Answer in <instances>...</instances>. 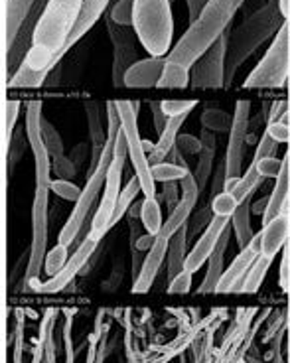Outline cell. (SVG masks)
Wrapping results in <instances>:
<instances>
[{
  "label": "cell",
  "instance_id": "6da1fadb",
  "mask_svg": "<svg viewBox=\"0 0 290 363\" xmlns=\"http://www.w3.org/2000/svg\"><path fill=\"white\" fill-rule=\"evenodd\" d=\"M83 0H48L42 18L38 22L34 44L18 73L9 82L10 89H36L48 79L55 67V55L64 50L79 18Z\"/></svg>",
  "mask_w": 290,
  "mask_h": 363
},
{
  "label": "cell",
  "instance_id": "7a4b0ae2",
  "mask_svg": "<svg viewBox=\"0 0 290 363\" xmlns=\"http://www.w3.org/2000/svg\"><path fill=\"white\" fill-rule=\"evenodd\" d=\"M243 2L245 0H209L200 18L190 24L166 60L191 69V65L225 34Z\"/></svg>",
  "mask_w": 290,
  "mask_h": 363
},
{
  "label": "cell",
  "instance_id": "3957f363",
  "mask_svg": "<svg viewBox=\"0 0 290 363\" xmlns=\"http://www.w3.org/2000/svg\"><path fill=\"white\" fill-rule=\"evenodd\" d=\"M282 14L279 9V0H269L264 9L257 10L249 18L237 26L229 34V44H227V60H225V85L235 72L241 67L249 55L253 54L264 40H269L272 34H277L284 22H281Z\"/></svg>",
  "mask_w": 290,
  "mask_h": 363
},
{
  "label": "cell",
  "instance_id": "277c9868",
  "mask_svg": "<svg viewBox=\"0 0 290 363\" xmlns=\"http://www.w3.org/2000/svg\"><path fill=\"white\" fill-rule=\"evenodd\" d=\"M133 30L152 57L170 54L174 38L172 4L168 0H135Z\"/></svg>",
  "mask_w": 290,
  "mask_h": 363
},
{
  "label": "cell",
  "instance_id": "5b68a950",
  "mask_svg": "<svg viewBox=\"0 0 290 363\" xmlns=\"http://www.w3.org/2000/svg\"><path fill=\"white\" fill-rule=\"evenodd\" d=\"M115 138L117 136H107V145L103 148V155L99 158V164L95 166V170L91 172V176L87 178V184L83 188L82 198L77 200L75 208H73L72 216L65 221L64 229L60 231V241L65 247H72L73 241L77 239V235L82 233L83 225L89 221V213L95 201L99 198L101 188L105 186L107 182V174H109V166L113 162V152H115Z\"/></svg>",
  "mask_w": 290,
  "mask_h": 363
},
{
  "label": "cell",
  "instance_id": "8992f818",
  "mask_svg": "<svg viewBox=\"0 0 290 363\" xmlns=\"http://www.w3.org/2000/svg\"><path fill=\"white\" fill-rule=\"evenodd\" d=\"M290 75V24L284 22L274 34L263 60L247 77L245 89H279Z\"/></svg>",
  "mask_w": 290,
  "mask_h": 363
},
{
  "label": "cell",
  "instance_id": "52a82bcc",
  "mask_svg": "<svg viewBox=\"0 0 290 363\" xmlns=\"http://www.w3.org/2000/svg\"><path fill=\"white\" fill-rule=\"evenodd\" d=\"M127 136H125L123 128H121L117 138H115V152H113V162H111L107 182H105V194L101 198L99 208H97V211L91 218L89 235L93 239H97V241H101L111 231V221H113L118 196H121V176H123V168H125V162H127Z\"/></svg>",
  "mask_w": 290,
  "mask_h": 363
},
{
  "label": "cell",
  "instance_id": "ba28073f",
  "mask_svg": "<svg viewBox=\"0 0 290 363\" xmlns=\"http://www.w3.org/2000/svg\"><path fill=\"white\" fill-rule=\"evenodd\" d=\"M117 109L121 115V123H123V133L127 136L128 158L135 166V176L140 180L145 198H156L152 164L146 158L140 130H138V118H136L140 105H138V101H117Z\"/></svg>",
  "mask_w": 290,
  "mask_h": 363
},
{
  "label": "cell",
  "instance_id": "9c48e42d",
  "mask_svg": "<svg viewBox=\"0 0 290 363\" xmlns=\"http://www.w3.org/2000/svg\"><path fill=\"white\" fill-rule=\"evenodd\" d=\"M48 194L50 188L36 186L34 203H32V245H30L26 272L22 281L24 291H30V286L40 281L45 255H48Z\"/></svg>",
  "mask_w": 290,
  "mask_h": 363
},
{
  "label": "cell",
  "instance_id": "30bf717a",
  "mask_svg": "<svg viewBox=\"0 0 290 363\" xmlns=\"http://www.w3.org/2000/svg\"><path fill=\"white\" fill-rule=\"evenodd\" d=\"M229 34H223L201 55L190 69V85L196 89H221L225 87V60Z\"/></svg>",
  "mask_w": 290,
  "mask_h": 363
},
{
  "label": "cell",
  "instance_id": "8fae6325",
  "mask_svg": "<svg viewBox=\"0 0 290 363\" xmlns=\"http://www.w3.org/2000/svg\"><path fill=\"white\" fill-rule=\"evenodd\" d=\"M26 140L32 156H34V170H36V186L50 188L52 184V156L42 138V103L34 101L26 109Z\"/></svg>",
  "mask_w": 290,
  "mask_h": 363
},
{
  "label": "cell",
  "instance_id": "7c38bea8",
  "mask_svg": "<svg viewBox=\"0 0 290 363\" xmlns=\"http://www.w3.org/2000/svg\"><path fill=\"white\" fill-rule=\"evenodd\" d=\"M99 245L97 239H93L91 235L85 237L82 245L77 247L73 255L69 257V261L65 263L62 271L57 272L55 277L48 279V281H36L30 286V292H40V294H57V292L65 291L73 282L75 277H79L85 269V264L89 263L91 255L95 253V249Z\"/></svg>",
  "mask_w": 290,
  "mask_h": 363
},
{
  "label": "cell",
  "instance_id": "4fadbf2b",
  "mask_svg": "<svg viewBox=\"0 0 290 363\" xmlns=\"http://www.w3.org/2000/svg\"><path fill=\"white\" fill-rule=\"evenodd\" d=\"M107 30L113 40L115 55H113V85L115 87H125V75L130 69V65L138 62V52L135 48L136 34L130 32V26H121L115 24L111 16H107Z\"/></svg>",
  "mask_w": 290,
  "mask_h": 363
},
{
  "label": "cell",
  "instance_id": "5bb4252c",
  "mask_svg": "<svg viewBox=\"0 0 290 363\" xmlns=\"http://www.w3.org/2000/svg\"><path fill=\"white\" fill-rule=\"evenodd\" d=\"M45 6H48V0H36V4L32 6L30 14L22 22V26H20L18 36L14 40V44L10 45L9 50L4 52L6 54V77H10V79L18 73L22 64L26 62L28 54L32 50V44H34V34H36L38 22L42 18Z\"/></svg>",
  "mask_w": 290,
  "mask_h": 363
},
{
  "label": "cell",
  "instance_id": "9a60e30c",
  "mask_svg": "<svg viewBox=\"0 0 290 363\" xmlns=\"http://www.w3.org/2000/svg\"><path fill=\"white\" fill-rule=\"evenodd\" d=\"M249 113H251L249 101H237L233 125H231L229 140H227L225 160H223V164H225V180L227 178H241L243 145H245L247 128H249Z\"/></svg>",
  "mask_w": 290,
  "mask_h": 363
},
{
  "label": "cell",
  "instance_id": "2e32d148",
  "mask_svg": "<svg viewBox=\"0 0 290 363\" xmlns=\"http://www.w3.org/2000/svg\"><path fill=\"white\" fill-rule=\"evenodd\" d=\"M259 255H261V233H257L253 241L245 249H241L239 255L231 261V264L227 267L221 277V282H219L218 294H243L247 274Z\"/></svg>",
  "mask_w": 290,
  "mask_h": 363
},
{
  "label": "cell",
  "instance_id": "e0dca14e",
  "mask_svg": "<svg viewBox=\"0 0 290 363\" xmlns=\"http://www.w3.org/2000/svg\"><path fill=\"white\" fill-rule=\"evenodd\" d=\"M229 218H219V216H211L209 219L208 227H206V231L201 233V237L198 239V243L194 245L188 257H186V264H184V271L188 272H198L203 267V264H208L209 257L211 253L216 251V247L219 243V237L221 233L225 231V227L229 225Z\"/></svg>",
  "mask_w": 290,
  "mask_h": 363
},
{
  "label": "cell",
  "instance_id": "ac0fdd59",
  "mask_svg": "<svg viewBox=\"0 0 290 363\" xmlns=\"http://www.w3.org/2000/svg\"><path fill=\"white\" fill-rule=\"evenodd\" d=\"M168 243H170V239H166V237L162 235L156 237V243L152 245V249L146 253L143 271H140L138 279H136V281L133 282V286H130V292H133V294H146V292L155 286V281L156 277H158V272H160V267H162V263L166 261Z\"/></svg>",
  "mask_w": 290,
  "mask_h": 363
},
{
  "label": "cell",
  "instance_id": "d6986e66",
  "mask_svg": "<svg viewBox=\"0 0 290 363\" xmlns=\"http://www.w3.org/2000/svg\"><path fill=\"white\" fill-rule=\"evenodd\" d=\"M166 57H146L138 60L125 75V87L128 89H150L158 87L162 77Z\"/></svg>",
  "mask_w": 290,
  "mask_h": 363
},
{
  "label": "cell",
  "instance_id": "ffe728a7",
  "mask_svg": "<svg viewBox=\"0 0 290 363\" xmlns=\"http://www.w3.org/2000/svg\"><path fill=\"white\" fill-rule=\"evenodd\" d=\"M290 239V206L286 203L279 218L263 225L261 231V255L274 259L281 249H284Z\"/></svg>",
  "mask_w": 290,
  "mask_h": 363
},
{
  "label": "cell",
  "instance_id": "44dd1931",
  "mask_svg": "<svg viewBox=\"0 0 290 363\" xmlns=\"http://www.w3.org/2000/svg\"><path fill=\"white\" fill-rule=\"evenodd\" d=\"M229 237H231V223L225 227V231L219 237V243L216 247V251L211 253L208 261V269H206V277L198 286L200 294H218V286L221 282V277L225 272V251L227 243H229Z\"/></svg>",
  "mask_w": 290,
  "mask_h": 363
},
{
  "label": "cell",
  "instance_id": "7402d4cb",
  "mask_svg": "<svg viewBox=\"0 0 290 363\" xmlns=\"http://www.w3.org/2000/svg\"><path fill=\"white\" fill-rule=\"evenodd\" d=\"M290 196V150L282 158V170L277 178V184L272 188V194L269 196V206L263 213V225L271 223L272 219L279 218L282 213L284 206L289 203Z\"/></svg>",
  "mask_w": 290,
  "mask_h": 363
},
{
  "label": "cell",
  "instance_id": "603a6c76",
  "mask_svg": "<svg viewBox=\"0 0 290 363\" xmlns=\"http://www.w3.org/2000/svg\"><path fill=\"white\" fill-rule=\"evenodd\" d=\"M188 229L190 225H182L172 237H170V243H168V253H166V272H164V281L166 284L170 282L184 271V264H186V241H188ZM168 289V286H166Z\"/></svg>",
  "mask_w": 290,
  "mask_h": 363
},
{
  "label": "cell",
  "instance_id": "cb8c5ba5",
  "mask_svg": "<svg viewBox=\"0 0 290 363\" xmlns=\"http://www.w3.org/2000/svg\"><path fill=\"white\" fill-rule=\"evenodd\" d=\"M34 4L36 0H4V52L14 44L20 26Z\"/></svg>",
  "mask_w": 290,
  "mask_h": 363
},
{
  "label": "cell",
  "instance_id": "d4e9b609",
  "mask_svg": "<svg viewBox=\"0 0 290 363\" xmlns=\"http://www.w3.org/2000/svg\"><path fill=\"white\" fill-rule=\"evenodd\" d=\"M87 111V121H89V138H91V166L95 170V166L99 164V158L103 155V148L107 145V135L105 128L101 125V105L99 103H85Z\"/></svg>",
  "mask_w": 290,
  "mask_h": 363
},
{
  "label": "cell",
  "instance_id": "484cf974",
  "mask_svg": "<svg viewBox=\"0 0 290 363\" xmlns=\"http://www.w3.org/2000/svg\"><path fill=\"white\" fill-rule=\"evenodd\" d=\"M201 152L200 160H198V168H196V184L200 188V194L203 191V188L208 186L209 176H211V166H213V158H216V148H218V140H216V135L203 128L201 130Z\"/></svg>",
  "mask_w": 290,
  "mask_h": 363
},
{
  "label": "cell",
  "instance_id": "4316f807",
  "mask_svg": "<svg viewBox=\"0 0 290 363\" xmlns=\"http://www.w3.org/2000/svg\"><path fill=\"white\" fill-rule=\"evenodd\" d=\"M251 198H253V194H251L245 201L239 203V208H237V211L233 213V218H231V225H233V233H235L239 251L245 249V247L253 241L255 237L253 225H251V213H253Z\"/></svg>",
  "mask_w": 290,
  "mask_h": 363
},
{
  "label": "cell",
  "instance_id": "83f0119b",
  "mask_svg": "<svg viewBox=\"0 0 290 363\" xmlns=\"http://www.w3.org/2000/svg\"><path fill=\"white\" fill-rule=\"evenodd\" d=\"M188 115H182V117H174L168 121V125L164 128V133L160 135V140L156 143L155 152H152V160L155 164L162 162V158L170 155L174 150V145H176V138L180 135V127L184 125Z\"/></svg>",
  "mask_w": 290,
  "mask_h": 363
},
{
  "label": "cell",
  "instance_id": "f1b7e54d",
  "mask_svg": "<svg viewBox=\"0 0 290 363\" xmlns=\"http://www.w3.org/2000/svg\"><path fill=\"white\" fill-rule=\"evenodd\" d=\"M190 69H186V67L172 64V62L166 60V65H164L162 77H160L158 87L160 89H184V87L190 85Z\"/></svg>",
  "mask_w": 290,
  "mask_h": 363
},
{
  "label": "cell",
  "instance_id": "f546056e",
  "mask_svg": "<svg viewBox=\"0 0 290 363\" xmlns=\"http://www.w3.org/2000/svg\"><path fill=\"white\" fill-rule=\"evenodd\" d=\"M274 259L271 257H264V255H259L257 257V261L251 267V271L247 274L245 284H243V294H257L259 289L263 286L264 279H267V274H269V269H271V264Z\"/></svg>",
  "mask_w": 290,
  "mask_h": 363
},
{
  "label": "cell",
  "instance_id": "4dcf8cb0",
  "mask_svg": "<svg viewBox=\"0 0 290 363\" xmlns=\"http://www.w3.org/2000/svg\"><path fill=\"white\" fill-rule=\"evenodd\" d=\"M140 219L145 225L146 233L158 237V233L162 231V211H160V203L156 198H145L143 200V208H140Z\"/></svg>",
  "mask_w": 290,
  "mask_h": 363
},
{
  "label": "cell",
  "instance_id": "1f68e13d",
  "mask_svg": "<svg viewBox=\"0 0 290 363\" xmlns=\"http://www.w3.org/2000/svg\"><path fill=\"white\" fill-rule=\"evenodd\" d=\"M138 191H143V186H140V180H138L136 176H133V178L127 182V186L121 190V196H118L117 201V209H115V216H113V221H111V229L117 225L118 221H121V218L127 216L130 206L135 203Z\"/></svg>",
  "mask_w": 290,
  "mask_h": 363
},
{
  "label": "cell",
  "instance_id": "d6a6232c",
  "mask_svg": "<svg viewBox=\"0 0 290 363\" xmlns=\"http://www.w3.org/2000/svg\"><path fill=\"white\" fill-rule=\"evenodd\" d=\"M67 261H69V247L57 243L52 251H48V255H45V263H44L45 277H48V279L55 277L57 272L64 269Z\"/></svg>",
  "mask_w": 290,
  "mask_h": 363
},
{
  "label": "cell",
  "instance_id": "836d02e7",
  "mask_svg": "<svg viewBox=\"0 0 290 363\" xmlns=\"http://www.w3.org/2000/svg\"><path fill=\"white\" fill-rule=\"evenodd\" d=\"M190 174L188 166H180V164L174 162H158L152 164V176L155 182H178L184 180L186 176Z\"/></svg>",
  "mask_w": 290,
  "mask_h": 363
},
{
  "label": "cell",
  "instance_id": "e575fe53",
  "mask_svg": "<svg viewBox=\"0 0 290 363\" xmlns=\"http://www.w3.org/2000/svg\"><path fill=\"white\" fill-rule=\"evenodd\" d=\"M18 111V101H6V103H4V121H2V145H4V155H9L10 143H12V130L16 127Z\"/></svg>",
  "mask_w": 290,
  "mask_h": 363
},
{
  "label": "cell",
  "instance_id": "d590c367",
  "mask_svg": "<svg viewBox=\"0 0 290 363\" xmlns=\"http://www.w3.org/2000/svg\"><path fill=\"white\" fill-rule=\"evenodd\" d=\"M261 176H259V172H257V166L255 164H251L249 168H247V172L241 176V180H239V184H237L235 191H233V196H235V200L241 203V201H245L251 194H255V190H257V186L261 184Z\"/></svg>",
  "mask_w": 290,
  "mask_h": 363
},
{
  "label": "cell",
  "instance_id": "8d00e7d4",
  "mask_svg": "<svg viewBox=\"0 0 290 363\" xmlns=\"http://www.w3.org/2000/svg\"><path fill=\"white\" fill-rule=\"evenodd\" d=\"M201 125L211 133H225V130H231L233 118L229 117L225 111L206 109L201 115Z\"/></svg>",
  "mask_w": 290,
  "mask_h": 363
},
{
  "label": "cell",
  "instance_id": "74e56055",
  "mask_svg": "<svg viewBox=\"0 0 290 363\" xmlns=\"http://www.w3.org/2000/svg\"><path fill=\"white\" fill-rule=\"evenodd\" d=\"M239 208V201L235 200V196L231 191H219L218 196L211 198V213L213 216H219V218H233V213Z\"/></svg>",
  "mask_w": 290,
  "mask_h": 363
},
{
  "label": "cell",
  "instance_id": "f35d334b",
  "mask_svg": "<svg viewBox=\"0 0 290 363\" xmlns=\"http://www.w3.org/2000/svg\"><path fill=\"white\" fill-rule=\"evenodd\" d=\"M42 138H44L45 146L50 150V156L52 158H57V156H65V146L62 136L57 133V128L48 121V118L42 117Z\"/></svg>",
  "mask_w": 290,
  "mask_h": 363
},
{
  "label": "cell",
  "instance_id": "ab89813d",
  "mask_svg": "<svg viewBox=\"0 0 290 363\" xmlns=\"http://www.w3.org/2000/svg\"><path fill=\"white\" fill-rule=\"evenodd\" d=\"M50 191L55 194L57 198H62L65 201H73V203H77V200L82 198L83 190L77 186V184H73L72 180H62V178H55L50 184Z\"/></svg>",
  "mask_w": 290,
  "mask_h": 363
},
{
  "label": "cell",
  "instance_id": "60d3db41",
  "mask_svg": "<svg viewBox=\"0 0 290 363\" xmlns=\"http://www.w3.org/2000/svg\"><path fill=\"white\" fill-rule=\"evenodd\" d=\"M133 12H135V0H117L111 9L109 16L115 24L133 26Z\"/></svg>",
  "mask_w": 290,
  "mask_h": 363
},
{
  "label": "cell",
  "instance_id": "b9f144b4",
  "mask_svg": "<svg viewBox=\"0 0 290 363\" xmlns=\"http://www.w3.org/2000/svg\"><path fill=\"white\" fill-rule=\"evenodd\" d=\"M160 105H162V111L166 113V117L174 118V117H182V115H188V113L198 105V101L172 99V101H160Z\"/></svg>",
  "mask_w": 290,
  "mask_h": 363
},
{
  "label": "cell",
  "instance_id": "7bdbcfd3",
  "mask_svg": "<svg viewBox=\"0 0 290 363\" xmlns=\"http://www.w3.org/2000/svg\"><path fill=\"white\" fill-rule=\"evenodd\" d=\"M52 172H55V176L62 180H72L77 174V164L73 162L69 156H57V158H52Z\"/></svg>",
  "mask_w": 290,
  "mask_h": 363
},
{
  "label": "cell",
  "instance_id": "ee69618b",
  "mask_svg": "<svg viewBox=\"0 0 290 363\" xmlns=\"http://www.w3.org/2000/svg\"><path fill=\"white\" fill-rule=\"evenodd\" d=\"M253 164L257 166V172H259L261 178H279V174L282 170V160L272 158V156H267V158H261V160H253Z\"/></svg>",
  "mask_w": 290,
  "mask_h": 363
},
{
  "label": "cell",
  "instance_id": "f6af8a7d",
  "mask_svg": "<svg viewBox=\"0 0 290 363\" xmlns=\"http://www.w3.org/2000/svg\"><path fill=\"white\" fill-rule=\"evenodd\" d=\"M176 148L182 155H200L201 152V138L194 135H178L176 138Z\"/></svg>",
  "mask_w": 290,
  "mask_h": 363
},
{
  "label": "cell",
  "instance_id": "bcb514c9",
  "mask_svg": "<svg viewBox=\"0 0 290 363\" xmlns=\"http://www.w3.org/2000/svg\"><path fill=\"white\" fill-rule=\"evenodd\" d=\"M279 286L282 292L290 294V239L284 245V253H282L281 271H279Z\"/></svg>",
  "mask_w": 290,
  "mask_h": 363
},
{
  "label": "cell",
  "instance_id": "7dc6e473",
  "mask_svg": "<svg viewBox=\"0 0 290 363\" xmlns=\"http://www.w3.org/2000/svg\"><path fill=\"white\" fill-rule=\"evenodd\" d=\"M191 279H194L191 272L182 271L180 274L168 284L166 292H168V294H188V292L191 291Z\"/></svg>",
  "mask_w": 290,
  "mask_h": 363
},
{
  "label": "cell",
  "instance_id": "c3c4849f",
  "mask_svg": "<svg viewBox=\"0 0 290 363\" xmlns=\"http://www.w3.org/2000/svg\"><path fill=\"white\" fill-rule=\"evenodd\" d=\"M178 190V184L176 182H164V201H166V206H168V211L172 213L174 208L180 203L182 196Z\"/></svg>",
  "mask_w": 290,
  "mask_h": 363
},
{
  "label": "cell",
  "instance_id": "681fc988",
  "mask_svg": "<svg viewBox=\"0 0 290 363\" xmlns=\"http://www.w3.org/2000/svg\"><path fill=\"white\" fill-rule=\"evenodd\" d=\"M267 135L271 136L272 140H277L279 145H281V143H289L290 127L289 125H284V123H281V121H277V123H269V127H267Z\"/></svg>",
  "mask_w": 290,
  "mask_h": 363
},
{
  "label": "cell",
  "instance_id": "f907efd6",
  "mask_svg": "<svg viewBox=\"0 0 290 363\" xmlns=\"http://www.w3.org/2000/svg\"><path fill=\"white\" fill-rule=\"evenodd\" d=\"M277 140H272L271 136L264 133L263 138H261V143L257 146V152H255V158L253 160H261V158H267V156H272L274 152V148H277Z\"/></svg>",
  "mask_w": 290,
  "mask_h": 363
},
{
  "label": "cell",
  "instance_id": "816d5d0a",
  "mask_svg": "<svg viewBox=\"0 0 290 363\" xmlns=\"http://www.w3.org/2000/svg\"><path fill=\"white\" fill-rule=\"evenodd\" d=\"M150 111H152V118H155L156 133H158V135H162L164 128H166V125H168V121H170V118L166 117V113L162 111V105H160V103H156V101L150 103Z\"/></svg>",
  "mask_w": 290,
  "mask_h": 363
},
{
  "label": "cell",
  "instance_id": "f5cc1de1",
  "mask_svg": "<svg viewBox=\"0 0 290 363\" xmlns=\"http://www.w3.org/2000/svg\"><path fill=\"white\" fill-rule=\"evenodd\" d=\"M186 2H188V12H190V24H194L206 10L209 0H186Z\"/></svg>",
  "mask_w": 290,
  "mask_h": 363
},
{
  "label": "cell",
  "instance_id": "db71d44e",
  "mask_svg": "<svg viewBox=\"0 0 290 363\" xmlns=\"http://www.w3.org/2000/svg\"><path fill=\"white\" fill-rule=\"evenodd\" d=\"M155 243H156V237L150 235V233H146V235L138 237V239H136V243H133V247H136V249H138V251H143V253H148Z\"/></svg>",
  "mask_w": 290,
  "mask_h": 363
},
{
  "label": "cell",
  "instance_id": "11a10c76",
  "mask_svg": "<svg viewBox=\"0 0 290 363\" xmlns=\"http://www.w3.org/2000/svg\"><path fill=\"white\" fill-rule=\"evenodd\" d=\"M286 111V103H274L272 105V109H271V117H269V123H277L279 118H281V115Z\"/></svg>",
  "mask_w": 290,
  "mask_h": 363
},
{
  "label": "cell",
  "instance_id": "9f6ffc18",
  "mask_svg": "<svg viewBox=\"0 0 290 363\" xmlns=\"http://www.w3.org/2000/svg\"><path fill=\"white\" fill-rule=\"evenodd\" d=\"M279 9L282 18H290V0H279Z\"/></svg>",
  "mask_w": 290,
  "mask_h": 363
},
{
  "label": "cell",
  "instance_id": "6f0895ef",
  "mask_svg": "<svg viewBox=\"0 0 290 363\" xmlns=\"http://www.w3.org/2000/svg\"><path fill=\"white\" fill-rule=\"evenodd\" d=\"M267 206H269V198H267V200L257 201V203L253 206V213H261V216H263L264 209H267Z\"/></svg>",
  "mask_w": 290,
  "mask_h": 363
},
{
  "label": "cell",
  "instance_id": "680465c9",
  "mask_svg": "<svg viewBox=\"0 0 290 363\" xmlns=\"http://www.w3.org/2000/svg\"><path fill=\"white\" fill-rule=\"evenodd\" d=\"M168 2H170V4H174V2H176V0H168Z\"/></svg>",
  "mask_w": 290,
  "mask_h": 363
}]
</instances>
